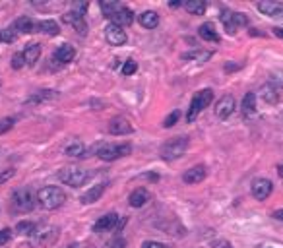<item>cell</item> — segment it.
Here are the masks:
<instances>
[{
	"label": "cell",
	"mask_w": 283,
	"mask_h": 248,
	"mask_svg": "<svg viewBox=\"0 0 283 248\" xmlns=\"http://www.w3.org/2000/svg\"><path fill=\"white\" fill-rule=\"evenodd\" d=\"M130 151H132V148L128 143H107L97 150V157L103 161H115L128 155Z\"/></svg>",
	"instance_id": "8992f818"
},
{
	"label": "cell",
	"mask_w": 283,
	"mask_h": 248,
	"mask_svg": "<svg viewBox=\"0 0 283 248\" xmlns=\"http://www.w3.org/2000/svg\"><path fill=\"white\" fill-rule=\"evenodd\" d=\"M12 126H14V118H12V116H4V118H0V136L6 134L8 130H12Z\"/></svg>",
	"instance_id": "d6a6232c"
},
{
	"label": "cell",
	"mask_w": 283,
	"mask_h": 248,
	"mask_svg": "<svg viewBox=\"0 0 283 248\" xmlns=\"http://www.w3.org/2000/svg\"><path fill=\"white\" fill-rule=\"evenodd\" d=\"M58 97V93L56 91H39V93H35L33 97H29L26 101L27 105H31V103H41V101H49V99H56Z\"/></svg>",
	"instance_id": "f1b7e54d"
},
{
	"label": "cell",
	"mask_w": 283,
	"mask_h": 248,
	"mask_svg": "<svg viewBox=\"0 0 283 248\" xmlns=\"http://www.w3.org/2000/svg\"><path fill=\"white\" fill-rule=\"evenodd\" d=\"M188 150V138L185 136H178V138H173L161 146V157L165 161H173L183 157Z\"/></svg>",
	"instance_id": "277c9868"
},
{
	"label": "cell",
	"mask_w": 283,
	"mask_h": 248,
	"mask_svg": "<svg viewBox=\"0 0 283 248\" xmlns=\"http://www.w3.org/2000/svg\"><path fill=\"white\" fill-rule=\"evenodd\" d=\"M16 231H18L19 235H24V237H31V235L37 231V227L33 221H19L18 225H16Z\"/></svg>",
	"instance_id": "4dcf8cb0"
},
{
	"label": "cell",
	"mask_w": 283,
	"mask_h": 248,
	"mask_svg": "<svg viewBox=\"0 0 283 248\" xmlns=\"http://www.w3.org/2000/svg\"><path fill=\"white\" fill-rule=\"evenodd\" d=\"M198 33H200V37H202L204 41H212V43H217L219 41V33L215 31V26H213L212 22L202 24L200 29H198Z\"/></svg>",
	"instance_id": "44dd1931"
},
{
	"label": "cell",
	"mask_w": 283,
	"mask_h": 248,
	"mask_svg": "<svg viewBox=\"0 0 283 248\" xmlns=\"http://www.w3.org/2000/svg\"><path fill=\"white\" fill-rule=\"evenodd\" d=\"M74 56H76V49L72 45L64 43L60 47H56V51L53 54V62H56L58 66H62V64H68V62L74 60Z\"/></svg>",
	"instance_id": "5bb4252c"
},
{
	"label": "cell",
	"mask_w": 283,
	"mask_h": 248,
	"mask_svg": "<svg viewBox=\"0 0 283 248\" xmlns=\"http://www.w3.org/2000/svg\"><path fill=\"white\" fill-rule=\"evenodd\" d=\"M141 248H171L169 244H163V242H155V240H148V242H144Z\"/></svg>",
	"instance_id": "74e56055"
},
{
	"label": "cell",
	"mask_w": 283,
	"mask_h": 248,
	"mask_svg": "<svg viewBox=\"0 0 283 248\" xmlns=\"http://www.w3.org/2000/svg\"><path fill=\"white\" fill-rule=\"evenodd\" d=\"M10 237H12V231H10V229H2V231H0V246H2V244H6V242L10 240Z\"/></svg>",
	"instance_id": "f35d334b"
},
{
	"label": "cell",
	"mask_w": 283,
	"mask_h": 248,
	"mask_svg": "<svg viewBox=\"0 0 283 248\" xmlns=\"http://www.w3.org/2000/svg\"><path fill=\"white\" fill-rule=\"evenodd\" d=\"M150 198L151 196L146 188H136L132 194H130V198H128V202H130L132 208H141V205H146L150 202Z\"/></svg>",
	"instance_id": "d6986e66"
},
{
	"label": "cell",
	"mask_w": 283,
	"mask_h": 248,
	"mask_svg": "<svg viewBox=\"0 0 283 248\" xmlns=\"http://www.w3.org/2000/svg\"><path fill=\"white\" fill-rule=\"evenodd\" d=\"M14 33H16V29L14 27H10V29H6V31H2V41H14Z\"/></svg>",
	"instance_id": "ab89813d"
},
{
	"label": "cell",
	"mask_w": 283,
	"mask_h": 248,
	"mask_svg": "<svg viewBox=\"0 0 283 248\" xmlns=\"http://www.w3.org/2000/svg\"><path fill=\"white\" fill-rule=\"evenodd\" d=\"M103 190H105V184H97L93 186V188H89L86 194H82L80 202L82 204H93V202H97L101 194H103Z\"/></svg>",
	"instance_id": "d4e9b609"
},
{
	"label": "cell",
	"mask_w": 283,
	"mask_h": 248,
	"mask_svg": "<svg viewBox=\"0 0 283 248\" xmlns=\"http://www.w3.org/2000/svg\"><path fill=\"white\" fill-rule=\"evenodd\" d=\"M109 132L113 134V136H126V134L134 132V126L124 116H116V118H113L109 122Z\"/></svg>",
	"instance_id": "7c38bea8"
},
{
	"label": "cell",
	"mask_w": 283,
	"mask_h": 248,
	"mask_svg": "<svg viewBox=\"0 0 283 248\" xmlns=\"http://www.w3.org/2000/svg\"><path fill=\"white\" fill-rule=\"evenodd\" d=\"M0 41H2V31H0Z\"/></svg>",
	"instance_id": "f907efd6"
},
{
	"label": "cell",
	"mask_w": 283,
	"mask_h": 248,
	"mask_svg": "<svg viewBox=\"0 0 283 248\" xmlns=\"http://www.w3.org/2000/svg\"><path fill=\"white\" fill-rule=\"evenodd\" d=\"M24 64H26V60H24V53H16L14 56H12V68H14V70L24 68Z\"/></svg>",
	"instance_id": "e575fe53"
},
{
	"label": "cell",
	"mask_w": 283,
	"mask_h": 248,
	"mask_svg": "<svg viewBox=\"0 0 283 248\" xmlns=\"http://www.w3.org/2000/svg\"><path fill=\"white\" fill-rule=\"evenodd\" d=\"M37 196L29 186H22L18 190H14L12 194V212L14 213H29L35 208Z\"/></svg>",
	"instance_id": "7a4b0ae2"
},
{
	"label": "cell",
	"mask_w": 283,
	"mask_h": 248,
	"mask_svg": "<svg viewBox=\"0 0 283 248\" xmlns=\"http://www.w3.org/2000/svg\"><path fill=\"white\" fill-rule=\"evenodd\" d=\"M12 177H14V169H8L6 173H2V175H0V184H2V182H6V180H10Z\"/></svg>",
	"instance_id": "60d3db41"
},
{
	"label": "cell",
	"mask_w": 283,
	"mask_h": 248,
	"mask_svg": "<svg viewBox=\"0 0 283 248\" xmlns=\"http://www.w3.org/2000/svg\"><path fill=\"white\" fill-rule=\"evenodd\" d=\"M105 39L109 45H113V47H120V45L126 43V31H124L123 27L111 24V26L105 27Z\"/></svg>",
	"instance_id": "30bf717a"
},
{
	"label": "cell",
	"mask_w": 283,
	"mask_h": 248,
	"mask_svg": "<svg viewBox=\"0 0 283 248\" xmlns=\"http://www.w3.org/2000/svg\"><path fill=\"white\" fill-rule=\"evenodd\" d=\"M118 219H120V217H118L115 212L107 213V215L99 217L97 221H95V225H93V233H107V231L115 229Z\"/></svg>",
	"instance_id": "2e32d148"
},
{
	"label": "cell",
	"mask_w": 283,
	"mask_h": 248,
	"mask_svg": "<svg viewBox=\"0 0 283 248\" xmlns=\"http://www.w3.org/2000/svg\"><path fill=\"white\" fill-rule=\"evenodd\" d=\"M113 248H124V240H116L115 244H113Z\"/></svg>",
	"instance_id": "c3c4849f"
},
{
	"label": "cell",
	"mask_w": 283,
	"mask_h": 248,
	"mask_svg": "<svg viewBox=\"0 0 283 248\" xmlns=\"http://www.w3.org/2000/svg\"><path fill=\"white\" fill-rule=\"evenodd\" d=\"M62 22H64V26H70L76 33H80V35H86L88 33V24L84 22L80 14H76V12H68V14H64L62 16Z\"/></svg>",
	"instance_id": "8fae6325"
},
{
	"label": "cell",
	"mask_w": 283,
	"mask_h": 248,
	"mask_svg": "<svg viewBox=\"0 0 283 248\" xmlns=\"http://www.w3.org/2000/svg\"><path fill=\"white\" fill-rule=\"evenodd\" d=\"M250 190H252V196L260 200V202H264L266 198H270L272 194V190H274V184H272V180H268V178H256L252 186H250Z\"/></svg>",
	"instance_id": "ba28073f"
},
{
	"label": "cell",
	"mask_w": 283,
	"mask_h": 248,
	"mask_svg": "<svg viewBox=\"0 0 283 248\" xmlns=\"http://www.w3.org/2000/svg\"><path fill=\"white\" fill-rule=\"evenodd\" d=\"M86 8H88V4H78V2L74 4V10H78V12H80V16H82V12H84ZM78 12H76V14H78Z\"/></svg>",
	"instance_id": "7bdbcfd3"
},
{
	"label": "cell",
	"mask_w": 283,
	"mask_h": 248,
	"mask_svg": "<svg viewBox=\"0 0 283 248\" xmlns=\"http://www.w3.org/2000/svg\"><path fill=\"white\" fill-rule=\"evenodd\" d=\"M213 101V91L212 89H200V91H196L192 101H190V107H188V113H186V120L188 122H194L198 115L202 113L206 107L210 105Z\"/></svg>",
	"instance_id": "3957f363"
},
{
	"label": "cell",
	"mask_w": 283,
	"mask_h": 248,
	"mask_svg": "<svg viewBox=\"0 0 283 248\" xmlns=\"http://www.w3.org/2000/svg\"><path fill=\"white\" fill-rule=\"evenodd\" d=\"M272 31H274V35H275V37H279V39H283V27H274Z\"/></svg>",
	"instance_id": "ee69618b"
},
{
	"label": "cell",
	"mask_w": 283,
	"mask_h": 248,
	"mask_svg": "<svg viewBox=\"0 0 283 248\" xmlns=\"http://www.w3.org/2000/svg\"><path fill=\"white\" fill-rule=\"evenodd\" d=\"M237 68H240L239 64H235V66H233V64H225V70H227V72H231V70H237Z\"/></svg>",
	"instance_id": "bcb514c9"
},
{
	"label": "cell",
	"mask_w": 283,
	"mask_h": 248,
	"mask_svg": "<svg viewBox=\"0 0 283 248\" xmlns=\"http://www.w3.org/2000/svg\"><path fill=\"white\" fill-rule=\"evenodd\" d=\"M183 6L194 16H204V12H206V2L204 0H188Z\"/></svg>",
	"instance_id": "83f0119b"
},
{
	"label": "cell",
	"mask_w": 283,
	"mask_h": 248,
	"mask_svg": "<svg viewBox=\"0 0 283 248\" xmlns=\"http://www.w3.org/2000/svg\"><path fill=\"white\" fill-rule=\"evenodd\" d=\"M212 56V53H206V51H190V53L183 54V60H208Z\"/></svg>",
	"instance_id": "1f68e13d"
},
{
	"label": "cell",
	"mask_w": 283,
	"mask_h": 248,
	"mask_svg": "<svg viewBox=\"0 0 283 248\" xmlns=\"http://www.w3.org/2000/svg\"><path fill=\"white\" fill-rule=\"evenodd\" d=\"M39 56H41V45L39 43L27 45L26 51H24V60H26V64L33 66V64L39 60Z\"/></svg>",
	"instance_id": "cb8c5ba5"
},
{
	"label": "cell",
	"mask_w": 283,
	"mask_h": 248,
	"mask_svg": "<svg viewBox=\"0 0 283 248\" xmlns=\"http://www.w3.org/2000/svg\"><path fill=\"white\" fill-rule=\"evenodd\" d=\"M37 202L43 210H56L66 202V194L58 186H43L37 192Z\"/></svg>",
	"instance_id": "6da1fadb"
},
{
	"label": "cell",
	"mask_w": 283,
	"mask_h": 248,
	"mask_svg": "<svg viewBox=\"0 0 283 248\" xmlns=\"http://www.w3.org/2000/svg\"><path fill=\"white\" fill-rule=\"evenodd\" d=\"M138 19H140V26L146 27V29H155V27L159 26V16H157V12H153V10L141 12Z\"/></svg>",
	"instance_id": "ffe728a7"
},
{
	"label": "cell",
	"mask_w": 283,
	"mask_h": 248,
	"mask_svg": "<svg viewBox=\"0 0 283 248\" xmlns=\"http://www.w3.org/2000/svg\"><path fill=\"white\" fill-rule=\"evenodd\" d=\"M233 113H235V97H233V95H223V97L217 101V105H215V115L219 116L221 120H225V118H229Z\"/></svg>",
	"instance_id": "4fadbf2b"
},
{
	"label": "cell",
	"mask_w": 283,
	"mask_h": 248,
	"mask_svg": "<svg viewBox=\"0 0 283 248\" xmlns=\"http://www.w3.org/2000/svg\"><path fill=\"white\" fill-rule=\"evenodd\" d=\"M264 16H270V18H283V4L281 2H274V0H262L258 2L256 6Z\"/></svg>",
	"instance_id": "9a60e30c"
},
{
	"label": "cell",
	"mask_w": 283,
	"mask_h": 248,
	"mask_svg": "<svg viewBox=\"0 0 283 248\" xmlns=\"http://www.w3.org/2000/svg\"><path fill=\"white\" fill-rule=\"evenodd\" d=\"M58 239V227H43L31 235V244L35 248H47Z\"/></svg>",
	"instance_id": "52a82bcc"
},
{
	"label": "cell",
	"mask_w": 283,
	"mask_h": 248,
	"mask_svg": "<svg viewBox=\"0 0 283 248\" xmlns=\"http://www.w3.org/2000/svg\"><path fill=\"white\" fill-rule=\"evenodd\" d=\"M221 22L223 26H225V31L229 33V35H235L237 33V22H235V12H229V10H223L221 12Z\"/></svg>",
	"instance_id": "484cf974"
},
{
	"label": "cell",
	"mask_w": 283,
	"mask_h": 248,
	"mask_svg": "<svg viewBox=\"0 0 283 248\" xmlns=\"http://www.w3.org/2000/svg\"><path fill=\"white\" fill-rule=\"evenodd\" d=\"M116 6H118V2H101V10H103V14H105L107 18L115 12Z\"/></svg>",
	"instance_id": "d590c367"
},
{
	"label": "cell",
	"mask_w": 283,
	"mask_h": 248,
	"mask_svg": "<svg viewBox=\"0 0 283 248\" xmlns=\"http://www.w3.org/2000/svg\"><path fill=\"white\" fill-rule=\"evenodd\" d=\"M260 248H270V246H260Z\"/></svg>",
	"instance_id": "816d5d0a"
},
{
	"label": "cell",
	"mask_w": 283,
	"mask_h": 248,
	"mask_svg": "<svg viewBox=\"0 0 283 248\" xmlns=\"http://www.w3.org/2000/svg\"><path fill=\"white\" fill-rule=\"evenodd\" d=\"M240 111H242V115L250 118V116H254L256 113V93H247L245 99H242V107H240Z\"/></svg>",
	"instance_id": "603a6c76"
},
{
	"label": "cell",
	"mask_w": 283,
	"mask_h": 248,
	"mask_svg": "<svg viewBox=\"0 0 283 248\" xmlns=\"http://www.w3.org/2000/svg\"><path fill=\"white\" fill-rule=\"evenodd\" d=\"M208 175V171L204 165H196V167L188 169L185 175H183V180H185L186 184H198V182H202L204 178Z\"/></svg>",
	"instance_id": "e0dca14e"
},
{
	"label": "cell",
	"mask_w": 283,
	"mask_h": 248,
	"mask_svg": "<svg viewBox=\"0 0 283 248\" xmlns=\"http://www.w3.org/2000/svg\"><path fill=\"white\" fill-rule=\"evenodd\" d=\"M180 4H183V2H178V0H175V2H173V0H171V2H169V6H171V8H178V6H180Z\"/></svg>",
	"instance_id": "7dc6e473"
},
{
	"label": "cell",
	"mask_w": 283,
	"mask_h": 248,
	"mask_svg": "<svg viewBox=\"0 0 283 248\" xmlns=\"http://www.w3.org/2000/svg\"><path fill=\"white\" fill-rule=\"evenodd\" d=\"M178 116H180V113H178V111H175V113H171V115H169L167 118L163 120V126H165V128H171L173 124H177Z\"/></svg>",
	"instance_id": "8d00e7d4"
},
{
	"label": "cell",
	"mask_w": 283,
	"mask_h": 248,
	"mask_svg": "<svg viewBox=\"0 0 283 248\" xmlns=\"http://www.w3.org/2000/svg\"><path fill=\"white\" fill-rule=\"evenodd\" d=\"M14 29L19 31V33H37V22H33L31 18H27V16H22L14 22Z\"/></svg>",
	"instance_id": "ac0fdd59"
},
{
	"label": "cell",
	"mask_w": 283,
	"mask_h": 248,
	"mask_svg": "<svg viewBox=\"0 0 283 248\" xmlns=\"http://www.w3.org/2000/svg\"><path fill=\"white\" fill-rule=\"evenodd\" d=\"M260 97L264 99L266 103H277L279 93H277V89H275L272 84H266L264 88L260 89Z\"/></svg>",
	"instance_id": "4316f807"
},
{
	"label": "cell",
	"mask_w": 283,
	"mask_h": 248,
	"mask_svg": "<svg viewBox=\"0 0 283 248\" xmlns=\"http://www.w3.org/2000/svg\"><path fill=\"white\" fill-rule=\"evenodd\" d=\"M37 33H45V35L54 37L60 33V27H58V24L54 19H43V22L37 24Z\"/></svg>",
	"instance_id": "7402d4cb"
},
{
	"label": "cell",
	"mask_w": 283,
	"mask_h": 248,
	"mask_svg": "<svg viewBox=\"0 0 283 248\" xmlns=\"http://www.w3.org/2000/svg\"><path fill=\"white\" fill-rule=\"evenodd\" d=\"M277 173H279V177L283 178V163H281V165H279V167H277Z\"/></svg>",
	"instance_id": "681fc988"
},
{
	"label": "cell",
	"mask_w": 283,
	"mask_h": 248,
	"mask_svg": "<svg viewBox=\"0 0 283 248\" xmlns=\"http://www.w3.org/2000/svg\"><path fill=\"white\" fill-rule=\"evenodd\" d=\"M274 217L277 219V221H283V210H277V212H274Z\"/></svg>",
	"instance_id": "f6af8a7d"
},
{
	"label": "cell",
	"mask_w": 283,
	"mask_h": 248,
	"mask_svg": "<svg viewBox=\"0 0 283 248\" xmlns=\"http://www.w3.org/2000/svg\"><path fill=\"white\" fill-rule=\"evenodd\" d=\"M109 19H111L115 26L124 27V26H130V24L134 22V14L130 8H126V6H123V4H118L115 12L109 16Z\"/></svg>",
	"instance_id": "9c48e42d"
},
{
	"label": "cell",
	"mask_w": 283,
	"mask_h": 248,
	"mask_svg": "<svg viewBox=\"0 0 283 248\" xmlns=\"http://www.w3.org/2000/svg\"><path fill=\"white\" fill-rule=\"evenodd\" d=\"M136 68H138V64H136V60H132V58H128V60L123 64V74L124 76H132L134 72H136Z\"/></svg>",
	"instance_id": "836d02e7"
},
{
	"label": "cell",
	"mask_w": 283,
	"mask_h": 248,
	"mask_svg": "<svg viewBox=\"0 0 283 248\" xmlns=\"http://www.w3.org/2000/svg\"><path fill=\"white\" fill-rule=\"evenodd\" d=\"M66 155H70V157H86V146L80 142H72L66 148Z\"/></svg>",
	"instance_id": "f546056e"
},
{
	"label": "cell",
	"mask_w": 283,
	"mask_h": 248,
	"mask_svg": "<svg viewBox=\"0 0 283 248\" xmlns=\"http://www.w3.org/2000/svg\"><path fill=\"white\" fill-rule=\"evenodd\" d=\"M58 180L66 186L78 188L88 180V171H84L80 167H64L62 171H58Z\"/></svg>",
	"instance_id": "5b68a950"
},
{
	"label": "cell",
	"mask_w": 283,
	"mask_h": 248,
	"mask_svg": "<svg viewBox=\"0 0 283 248\" xmlns=\"http://www.w3.org/2000/svg\"><path fill=\"white\" fill-rule=\"evenodd\" d=\"M212 248H233V246H231V242H227V240H217V242H213Z\"/></svg>",
	"instance_id": "b9f144b4"
}]
</instances>
